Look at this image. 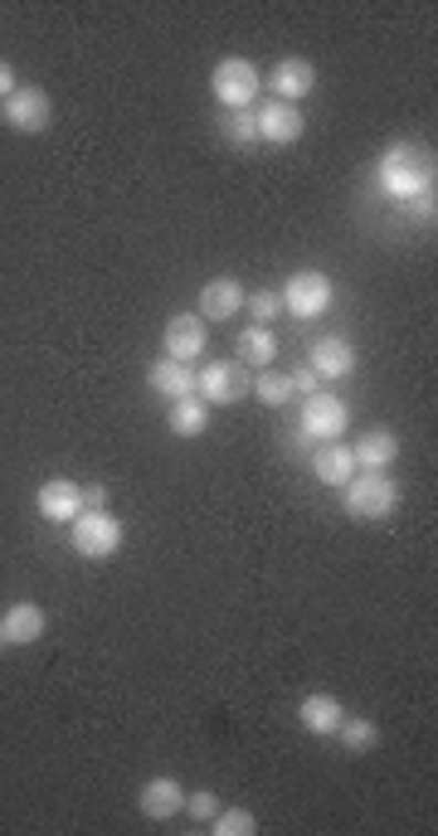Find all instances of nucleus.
<instances>
[{"label":"nucleus","mask_w":438,"mask_h":836,"mask_svg":"<svg viewBox=\"0 0 438 836\" xmlns=\"http://www.w3.org/2000/svg\"><path fill=\"white\" fill-rule=\"evenodd\" d=\"M170 433L176 438H200L205 428H210V404H205L200 395H186V399H176L170 404Z\"/></svg>","instance_id":"21"},{"label":"nucleus","mask_w":438,"mask_h":836,"mask_svg":"<svg viewBox=\"0 0 438 836\" xmlns=\"http://www.w3.org/2000/svg\"><path fill=\"white\" fill-rule=\"evenodd\" d=\"M259 88H263V79L249 59H219L215 73H210V93L219 97V107H229V113L249 107L253 97H259Z\"/></svg>","instance_id":"4"},{"label":"nucleus","mask_w":438,"mask_h":836,"mask_svg":"<svg viewBox=\"0 0 438 836\" xmlns=\"http://www.w3.org/2000/svg\"><path fill=\"white\" fill-rule=\"evenodd\" d=\"M34 501H40V515L49 525H73L83 511V487L69 482V477H49Z\"/></svg>","instance_id":"10"},{"label":"nucleus","mask_w":438,"mask_h":836,"mask_svg":"<svg viewBox=\"0 0 438 836\" xmlns=\"http://www.w3.org/2000/svg\"><path fill=\"white\" fill-rule=\"evenodd\" d=\"M243 297H249V292H243L234 278H210L200 288V297H195V316H200L205 326H210V322H229V316L243 306Z\"/></svg>","instance_id":"11"},{"label":"nucleus","mask_w":438,"mask_h":836,"mask_svg":"<svg viewBox=\"0 0 438 836\" xmlns=\"http://www.w3.org/2000/svg\"><path fill=\"white\" fill-rule=\"evenodd\" d=\"M273 355H278V341H273V331H268V326H249L239 336V365L268 370V365H273Z\"/></svg>","instance_id":"22"},{"label":"nucleus","mask_w":438,"mask_h":836,"mask_svg":"<svg viewBox=\"0 0 438 836\" xmlns=\"http://www.w3.org/2000/svg\"><path fill=\"white\" fill-rule=\"evenodd\" d=\"M152 389L156 395H166L170 404L176 399H186V395H195V365H180V360H156L152 365Z\"/></svg>","instance_id":"19"},{"label":"nucleus","mask_w":438,"mask_h":836,"mask_svg":"<svg viewBox=\"0 0 438 836\" xmlns=\"http://www.w3.org/2000/svg\"><path fill=\"white\" fill-rule=\"evenodd\" d=\"M380 190L395 200H414V195L434 190V151L419 146H389L380 161Z\"/></svg>","instance_id":"1"},{"label":"nucleus","mask_w":438,"mask_h":836,"mask_svg":"<svg viewBox=\"0 0 438 836\" xmlns=\"http://www.w3.org/2000/svg\"><path fill=\"white\" fill-rule=\"evenodd\" d=\"M243 306H249L253 326H268V322H278V316H283V297H278L273 288H268V292H253V297H243Z\"/></svg>","instance_id":"26"},{"label":"nucleus","mask_w":438,"mask_h":836,"mask_svg":"<svg viewBox=\"0 0 438 836\" xmlns=\"http://www.w3.org/2000/svg\"><path fill=\"white\" fill-rule=\"evenodd\" d=\"M122 521L113 511H79V521H73V550H79L83 560H113L122 550Z\"/></svg>","instance_id":"3"},{"label":"nucleus","mask_w":438,"mask_h":836,"mask_svg":"<svg viewBox=\"0 0 438 836\" xmlns=\"http://www.w3.org/2000/svg\"><path fill=\"white\" fill-rule=\"evenodd\" d=\"M253 127H259V142L292 146V142H302V132H307V117H302V107L268 97V107H253Z\"/></svg>","instance_id":"8"},{"label":"nucleus","mask_w":438,"mask_h":836,"mask_svg":"<svg viewBox=\"0 0 438 836\" xmlns=\"http://www.w3.org/2000/svg\"><path fill=\"white\" fill-rule=\"evenodd\" d=\"M292 379V395H316V385H322V379L312 375V365H302L298 375H288Z\"/></svg>","instance_id":"30"},{"label":"nucleus","mask_w":438,"mask_h":836,"mask_svg":"<svg viewBox=\"0 0 438 836\" xmlns=\"http://www.w3.org/2000/svg\"><path fill=\"white\" fill-rule=\"evenodd\" d=\"M15 88H20V83H15V69H10L6 59H0V103H6V97L15 93Z\"/></svg>","instance_id":"32"},{"label":"nucleus","mask_w":438,"mask_h":836,"mask_svg":"<svg viewBox=\"0 0 438 836\" xmlns=\"http://www.w3.org/2000/svg\"><path fill=\"white\" fill-rule=\"evenodd\" d=\"M312 375L316 379H346L351 370H356V346H351L346 336H326L312 346Z\"/></svg>","instance_id":"15"},{"label":"nucleus","mask_w":438,"mask_h":836,"mask_svg":"<svg viewBox=\"0 0 438 836\" xmlns=\"http://www.w3.org/2000/svg\"><path fill=\"white\" fill-rule=\"evenodd\" d=\"M316 88V69H312V59H283V64H273V97L278 103H292L298 107L302 97H307Z\"/></svg>","instance_id":"13"},{"label":"nucleus","mask_w":438,"mask_h":836,"mask_svg":"<svg viewBox=\"0 0 438 836\" xmlns=\"http://www.w3.org/2000/svg\"><path fill=\"white\" fill-rule=\"evenodd\" d=\"M0 627H6V642H10V647H34V642L44 637L49 618H44L40 604H15V608L0 613Z\"/></svg>","instance_id":"17"},{"label":"nucleus","mask_w":438,"mask_h":836,"mask_svg":"<svg viewBox=\"0 0 438 836\" xmlns=\"http://www.w3.org/2000/svg\"><path fill=\"white\" fill-rule=\"evenodd\" d=\"M225 137H234L239 146H253V142H259V127H253V107L225 113Z\"/></svg>","instance_id":"27"},{"label":"nucleus","mask_w":438,"mask_h":836,"mask_svg":"<svg viewBox=\"0 0 438 836\" xmlns=\"http://www.w3.org/2000/svg\"><path fill=\"white\" fill-rule=\"evenodd\" d=\"M0 647H10V642H6V627H0Z\"/></svg>","instance_id":"33"},{"label":"nucleus","mask_w":438,"mask_h":836,"mask_svg":"<svg viewBox=\"0 0 438 836\" xmlns=\"http://www.w3.org/2000/svg\"><path fill=\"white\" fill-rule=\"evenodd\" d=\"M0 117H6V127H15V132H44L49 122H54V103H49V93L44 88H15L0 103Z\"/></svg>","instance_id":"7"},{"label":"nucleus","mask_w":438,"mask_h":836,"mask_svg":"<svg viewBox=\"0 0 438 836\" xmlns=\"http://www.w3.org/2000/svg\"><path fill=\"white\" fill-rule=\"evenodd\" d=\"M278 297H283V312H292L298 322H312V316H326V306H332V278L316 273V268H302V273L288 278V288Z\"/></svg>","instance_id":"5"},{"label":"nucleus","mask_w":438,"mask_h":836,"mask_svg":"<svg viewBox=\"0 0 438 836\" xmlns=\"http://www.w3.org/2000/svg\"><path fill=\"white\" fill-rule=\"evenodd\" d=\"M312 472L322 487H346L351 477H356V458H351V448H341V442H326L312 458Z\"/></svg>","instance_id":"20"},{"label":"nucleus","mask_w":438,"mask_h":836,"mask_svg":"<svg viewBox=\"0 0 438 836\" xmlns=\"http://www.w3.org/2000/svg\"><path fill=\"white\" fill-rule=\"evenodd\" d=\"M395 506H399L395 477L365 472V477H351V482H346V511L356 515V521H385Z\"/></svg>","instance_id":"2"},{"label":"nucleus","mask_w":438,"mask_h":836,"mask_svg":"<svg viewBox=\"0 0 438 836\" xmlns=\"http://www.w3.org/2000/svg\"><path fill=\"white\" fill-rule=\"evenodd\" d=\"M210 827H215L219 836H253V832H259V817H253L249 807H219Z\"/></svg>","instance_id":"24"},{"label":"nucleus","mask_w":438,"mask_h":836,"mask_svg":"<svg viewBox=\"0 0 438 836\" xmlns=\"http://www.w3.org/2000/svg\"><path fill=\"white\" fill-rule=\"evenodd\" d=\"M83 511H107V491L103 487H83Z\"/></svg>","instance_id":"31"},{"label":"nucleus","mask_w":438,"mask_h":836,"mask_svg":"<svg viewBox=\"0 0 438 836\" xmlns=\"http://www.w3.org/2000/svg\"><path fill=\"white\" fill-rule=\"evenodd\" d=\"M341 744L351 749V754H365V749H375V740H380V730H375L371 720H341Z\"/></svg>","instance_id":"25"},{"label":"nucleus","mask_w":438,"mask_h":836,"mask_svg":"<svg viewBox=\"0 0 438 836\" xmlns=\"http://www.w3.org/2000/svg\"><path fill=\"white\" fill-rule=\"evenodd\" d=\"M195 395L205 404H234V399L249 395V379H243V370L234 360H210L200 375H195Z\"/></svg>","instance_id":"9"},{"label":"nucleus","mask_w":438,"mask_h":836,"mask_svg":"<svg viewBox=\"0 0 438 836\" xmlns=\"http://www.w3.org/2000/svg\"><path fill=\"white\" fill-rule=\"evenodd\" d=\"M351 458H356V467H365V472H385V467H395V458H399V438L389 433V428H365V433L351 442Z\"/></svg>","instance_id":"14"},{"label":"nucleus","mask_w":438,"mask_h":836,"mask_svg":"<svg viewBox=\"0 0 438 836\" xmlns=\"http://www.w3.org/2000/svg\"><path fill=\"white\" fill-rule=\"evenodd\" d=\"M298 720H302V730H312V734H336L341 720H346V706H341L336 696L312 691V696L298 706Z\"/></svg>","instance_id":"18"},{"label":"nucleus","mask_w":438,"mask_h":836,"mask_svg":"<svg viewBox=\"0 0 438 836\" xmlns=\"http://www.w3.org/2000/svg\"><path fill=\"white\" fill-rule=\"evenodd\" d=\"M166 360H180V365H195V355H205V322L195 312H180L166 322Z\"/></svg>","instance_id":"12"},{"label":"nucleus","mask_w":438,"mask_h":836,"mask_svg":"<svg viewBox=\"0 0 438 836\" xmlns=\"http://www.w3.org/2000/svg\"><path fill=\"white\" fill-rule=\"evenodd\" d=\"M351 428V409L341 395H326V389H316L302 404V433L316 438V442H341V433Z\"/></svg>","instance_id":"6"},{"label":"nucleus","mask_w":438,"mask_h":836,"mask_svg":"<svg viewBox=\"0 0 438 836\" xmlns=\"http://www.w3.org/2000/svg\"><path fill=\"white\" fill-rule=\"evenodd\" d=\"M249 389H253V399H259V404H268V409H283V404L292 399V379H288V375H278L273 365L253 375V379H249Z\"/></svg>","instance_id":"23"},{"label":"nucleus","mask_w":438,"mask_h":836,"mask_svg":"<svg viewBox=\"0 0 438 836\" xmlns=\"http://www.w3.org/2000/svg\"><path fill=\"white\" fill-rule=\"evenodd\" d=\"M186 813H190L195 822H215V813H219V797H215L210 788L190 793V797H186Z\"/></svg>","instance_id":"28"},{"label":"nucleus","mask_w":438,"mask_h":836,"mask_svg":"<svg viewBox=\"0 0 438 836\" xmlns=\"http://www.w3.org/2000/svg\"><path fill=\"white\" fill-rule=\"evenodd\" d=\"M405 215H409V219H419V224H434V215H438L434 190H424V195H414V200H405Z\"/></svg>","instance_id":"29"},{"label":"nucleus","mask_w":438,"mask_h":836,"mask_svg":"<svg viewBox=\"0 0 438 836\" xmlns=\"http://www.w3.org/2000/svg\"><path fill=\"white\" fill-rule=\"evenodd\" d=\"M137 813L152 822H170L176 813H186V788H180L176 778H152L137 797Z\"/></svg>","instance_id":"16"}]
</instances>
